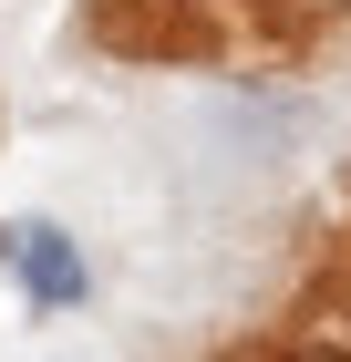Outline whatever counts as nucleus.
I'll use <instances>...</instances> for the list:
<instances>
[{"label": "nucleus", "mask_w": 351, "mask_h": 362, "mask_svg": "<svg viewBox=\"0 0 351 362\" xmlns=\"http://www.w3.org/2000/svg\"><path fill=\"white\" fill-rule=\"evenodd\" d=\"M11 269H21V290L31 300H83V259H73V238H62V228H21V238H11Z\"/></svg>", "instance_id": "nucleus-1"}]
</instances>
